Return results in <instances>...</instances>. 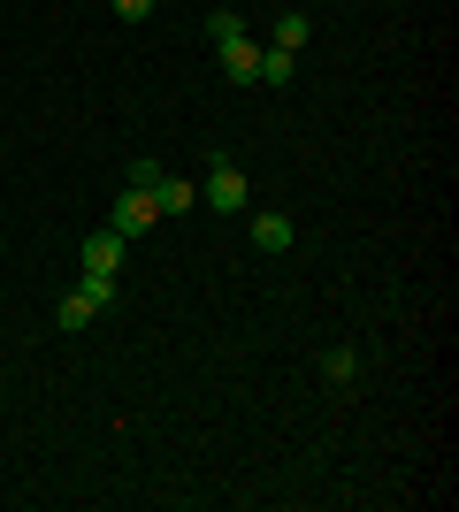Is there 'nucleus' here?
<instances>
[{
  "instance_id": "f257e3e1",
  "label": "nucleus",
  "mask_w": 459,
  "mask_h": 512,
  "mask_svg": "<svg viewBox=\"0 0 459 512\" xmlns=\"http://www.w3.org/2000/svg\"><path fill=\"white\" fill-rule=\"evenodd\" d=\"M207 207H215V214H245V207H253V184H245V169L230 161V153L207 161Z\"/></svg>"
},
{
  "instance_id": "f03ea898",
  "label": "nucleus",
  "mask_w": 459,
  "mask_h": 512,
  "mask_svg": "<svg viewBox=\"0 0 459 512\" xmlns=\"http://www.w3.org/2000/svg\"><path fill=\"white\" fill-rule=\"evenodd\" d=\"M123 253H131L123 230H92L85 245H77V268H85V276H123Z\"/></svg>"
},
{
  "instance_id": "7ed1b4c3",
  "label": "nucleus",
  "mask_w": 459,
  "mask_h": 512,
  "mask_svg": "<svg viewBox=\"0 0 459 512\" xmlns=\"http://www.w3.org/2000/svg\"><path fill=\"white\" fill-rule=\"evenodd\" d=\"M153 222H161V207H153V192H138V184H131V192H115V207H108V230H123V237H131V245H138V237H146Z\"/></svg>"
},
{
  "instance_id": "20e7f679",
  "label": "nucleus",
  "mask_w": 459,
  "mask_h": 512,
  "mask_svg": "<svg viewBox=\"0 0 459 512\" xmlns=\"http://www.w3.org/2000/svg\"><path fill=\"white\" fill-rule=\"evenodd\" d=\"M215 54H222V77H230V85H253V77H261V46H253V31L230 39V46H215Z\"/></svg>"
},
{
  "instance_id": "39448f33",
  "label": "nucleus",
  "mask_w": 459,
  "mask_h": 512,
  "mask_svg": "<svg viewBox=\"0 0 459 512\" xmlns=\"http://www.w3.org/2000/svg\"><path fill=\"white\" fill-rule=\"evenodd\" d=\"M291 237H299V230H291V214H276V207L253 214V245H261V253H291Z\"/></svg>"
},
{
  "instance_id": "423d86ee",
  "label": "nucleus",
  "mask_w": 459,
  "mask_h": 512,
  "mask_svg": "<svg viewBox=\"0 0 459 512\" xmlns=\"http://www.w3.org/2000/svg\"><path fill=\"white\" fill-rule=\"evenodd\" d=\"M192 199H199V184H184V176L161 169V184H153V207H161V214H184Z\"/></svg>"
},
{
  "instance_id": "0eeeda50",
  "label": "nucleus",
  "mask_w": 459,
  "mask_h": 512,
  "mask_svg": "<svg viewBox=\"0 0 459 512\" xmlns=\"http://www.w3.org/2000/svg\"><path fill=\"white\" fill-rule=\"evenodd\" d=\"M291 77H299V54H284V46H268V54H261V77H253V85H276V92H284Z\"/></svg>"
},
{
  "instance_id": "6e6552de",
  "label": "nucleus",
  "mask_w": 459,
  "mask_h": 512,
  "mask_svg": "<svg viewBox=\"0 0 459 512\" xmlns=\"http://www.w3.org/2000/svg\"><path fill=\"white\" fill-rule=\"evenodd\" d=\"M69 291H77L92 314H108V306H115V276H85V268H77V283H69Z\"/></svg>"
},
{
  "instance_id": "1a4fd4ad",
  "label": "nucleus",
  "mask_w": 459,
  "mask_h": 512,
  "mask_svg": "<svg viewBox=\"0 0 459 512\" xmlns=\"http://www.w3.org/2000/svg\"><path fill=\"white\" fill-rule=\"evenodd\" d=\"M322 375H329V383H352V375H360V352H352V344H329V352H322Z\"/></svg>"
},
{
  "instance_id": "9d476101",
  "label": "nucleus",
  "mask_w": 459,
  "mask_h": 512,
  "mask_svg": "<svg viewBox=\"0 0 459 512\" xmlns=\"http://www.w3.org/2000/svg\"><path fill=\"white\" fill-rule=\"evenodd\" d=\"M207 39H215V46L245 39V16H238V8H215V16H207Z\"/></svg>"
},
{
  "instance_id": "9b49d317",
  "label": "nucleus",
  "mask_w": 459,
  "mask_h": 512,
  "mask_svg": "<svg viewBox=\"0 0 459 512\" xmlns=\"http://www.w3.org/2000/svg\"><path fill=\"white\" fill-rule=\"evenodd\" d=\"M306 31H314V23H306L299 8H291V16H276V46H284V54H299V46H306Z\"/></svg>"
},
{
  "instance_id": "f8f14e48",
  "label": "nucleus",
  "mask_w": 459,
  "mask_h": 512,
  "mask_svg": "<svg viewBox=\"0 0 459 512\" xmlns=\"http://www.w3.org/2000/svg\"><path fill=\"white\" fill-rule=\"evenodd\" d=\"M115 16H123V23H146V16H153V0H115Z\"/></svg>"
}]
</instances>
